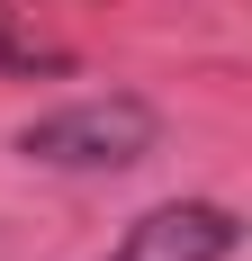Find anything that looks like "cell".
Here are the masks:
<instances>
[{
	"label": "cell",
	"instance_id": "7a4b0ae2",
	"mask_svg": "<svg viewBox=\"0 0 252 261\" xmlns=\"http://www.w3.org/2000/svg\"><path fill=\"white\" fill-rule=\"evenodd\" d=\"M225 252H234V216L207 207V198H180V207L135 216L108 261H225Z\"/></svg>",
	"mask_w": 252,
	"mask_h": 261
},
{
	"label": "cell",
	"instance_id": "6da1fadb",
	"mask_svg": "<svg viewBox=\"0 0 252 261\" xmlns=\"http://www.w3.org/2000/svg\"><path fill=\"white\" fill-rule=\"evenodd\" d=\"M153 144H162V117H153L144 99H126V90L72 99V108H54V117H36V126L18 135V153L45 162V171H126V162H144Z\"/></svg>",
	"mask_w": 252,
	"mask_h": 261
}]
</instances>
